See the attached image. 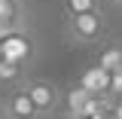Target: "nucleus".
Wrapping results in <instances>:
<instances>
[{
	"label": "nucleus",
	"instance_id": "obj_1",
	"mask_svg": "<svg viewBox=\"0 0 122 119\" xmlns=\"http://www.w3.org/2000/svg\"><path fill=\"white\" fill-rule=\"evenodd\" d=\"M25 92H28V98H30V104H34L40 119H52L61 110V104H64L61 86L52 83V79H46V76H30L25 83Z\"/></svg>",
	"mask_w": 122,
	"mask_h": 119
},
{
	"label": "nucleus",
	"instance_id": "obj_2",
	"mask_svg": "<svg viewBox=\"0 0 122 119\" xmlns=\"http://www.w3.org/2000/svg\"><path fill=\"white\" fill-rule=\"evenodd\" d=\"M107 34V21L101 12H86V15H67L64 18V37L70 43L92 46Z\"/></svg>",
	"mask_w": 122,
	"mask_h": 119
},
{
	"label": "nucleus",
	"instance_id": "obj_3",
	"mask_svg": "<svg viewBox=\"0 0 122 119\" xmlns=\"http://www.w3.org/2000/svg\"><path fill=\"white\" fill-rule=\"evenodd\" d=\"M0 46H3V58L18 64V67H25V70H28L30 64H34V58H37V40H34V34H28V28L9 34Z\"/></svg>",
	"mask_w": 122,
	"mask_h": 119
},
{
	"label": "nucleus",
	"instance_id": "obj_4",
	"mask_svg": "<svg viewBox=\"0 0 122 119\" xmlns=\"http://www.w3.org/2000/svg\"><path fill=\"white\" fill-rule=\"evenodd\" d=\"M0 113L6 119H40L37 110H34V104H30V98H28V92H25V86L21 89H12V92H3Z\"/></svg>",
	"mask_w": 122,
	"mask_h": 119
},
{
	"label": "nucleus",
	"instance_id": "obj_5",
	"mask_svg": "<svg viewBox=\"0 0 122 119\" xmlns=\"http://www.w3.org/2000/svg\"><path fill=\"white\" fill-rule=\"evenodd\" d=\"M76 86L86 95H92V98H107L110 95V73L101 70L98 64H92V67H86L82 73L76 76Z\"/></svg>",
	"mask_w": 122,
	"mask_h": 119
},
{
	"label": "nucleus",
	"instance_id": "obj_6",
	"mask_svg": "<svg viewBox=\"0 0 122 119\" xmlns=\"http://www.w3.org/2000/svg\"><path fill=\"white\" fill-rule=\"evenodd\" d=\"M28 83V70L18 67L12 61H0V92H12V89H21Z\"/></svg>",
	"mask_w": 122,
	"mask_h": 119
},
{
	"label": "nucleus",
	"instance_id": "obj_7",
	"mask_svg": "<svg viewBox=\"0 0 122 119\" xmlns=\"http://www.w3.org/2000/svg\"><path fill=\"white\" fill-rule=\"evenodd\" d=\"M0 25H6V28H12V31L28 28V25H25V12H21V3H18V0H0Z\"/></svg>",
	"mask_w": 122,
	"mask_h": 119
},
{
	"label": "nucleus",
	"instance_id": "obj_8",
	"mask_svg": "<svg viewBox=\"0 0 122 119\" xmlns=\"http://www.w3.org/2000/svg\"><path fill=\"white\" fill-rule=\"evenodd\" d=\"M98 67L107 70V73H122V43H110L101 49V58H98Z\"/></svg>",
	"mask_w": 122,
	"mask_h": 119
},
{
	"label": "nucleus",
	"instance_id": "obj_9",
	"mask_svg": "<svg viewBox=\"0 0 122 119\" xmlns=\"http://www.w3.org/2000/svg\"><path fill=\"white\" fill-rule=\"evenodd\" d=\"M64 15H86V12H101V0H61Z\"/></svg>",
	"mask_w": 122,
	"mask_h": 119
},
{
	"label": "nucleus",
	"instance_id": "obj_10",
	"mask_svg": "<svg viewBox=\"0 0 122 119\" xmlns=\"http://www.w3.org/2000/svg\"><path fill=\"white\" fill-rule=\"evenodd\" d=\"M110 113H113V119H122V104H119V101H116V107H113Z\"/></svg>",
	"mask_w": 122,
	"mask_h": 119
},
{
	"label": "nucleus",
	"instance_id": "obj_11",
	"mask_svg": "<svg viewBox=\"0 0 122 119\" xmlns=\"http://www.w3.org/2000/svg\"><path fill=\"white\" fill-rule=\"evenodd\" d=\"M89 119H113V113H110V110H104V113H95V116H89Z\"/></svg>",
	"mask_w": 122,
	"mask_h": 119
},
{
	"label": "nucleus",
	"instance_id": "obj_12",
	"mask_svg": "<svg viewBox=\"0 0 122 119\" xmlns=\"http://www.w3.org/2000/svg\"><path fill=\"white\" fill-rule=\"evenodd\" d=\"M52 119H76V116H70V113H64V110H58V113H55Z\"/></svg>",
	"mask_w": 122,
	"mask_h": 119
},
{
	"label": "nucleus",
	"instance_id": "obj_13",
	"mask_svg": "<svg viewBox=\"0 0 122 119\" xmlns=\"http://www.w3.org/2000/svg\"><path fill=\"white\" fill-rule=\"evenodd\" d=\"M107 3H110V6H119V9H122V0H107Z\"/></svg>",
	"mask_w": 122,
	"mask_h": 119
},
{
	"label": "nucleus",
	"instance_id": "obj_14",
	"mask_svg": "<svg viewBox=\"0 0 122 119\" xmlns=\"http://www.w3.org/2000/svg\"><path fill=\"white\" fill-rule=\"evenodd\" d=\"M116 101H119V104H122V92H119V95H116Z\"/></svg>",
	"mask_w": 122,
	"mask_h": 119
},
{
	"label": "nucleus",
	"instance_id": "obj_15",
	"mask_svg": "<svg viewBox=\"0 0 122 119\" xmlns=\"http://www.w3.org/2000/svg\"><path fill=\"white\" fill-rule=\"evenodd\" d=\"M0 61H3V46H0Z\"/></svg>",
	"mask_w": 122,
	"mask_h": 119
},
{
	"label": "nucleus",
	"instance_id": "obj_16",
	"mask_svg": "<svg viewBox=\"0 0 122 119\" xmlns=\"http://www.w3.org/2000/svg\"><path fill=\"white\" fill-rule=\"evenodd\" d=\"M0 119H6V116H3V113H0Z\"/></svg>",
	"mask_w": 122,
	"mask_h": 119
}]
</instances>
